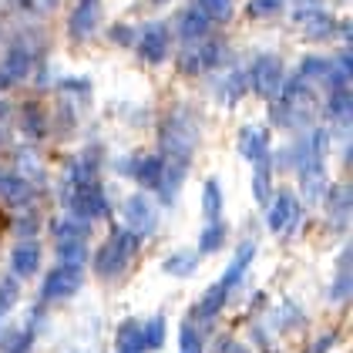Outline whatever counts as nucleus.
Here are the masks:
<instances>
[{"label": "nucleus", "mask_w": 353, "mask_h": 353, "mask_svg": "<svg viewBox=\"0 0 353 353\" xmlns=\"http://www.w3.org/2000/svg\"><path fill=\"white\" fill-rule=\"evenodd\" d=\"M0 199H3V202H24V199H28L24 179H17V175H3V179H0Z\"/></svg>", "instance_id": "nucleus-19"}, {"label": "nucleus", "mask_w": 353, "mask_h": 353, "mask_svg": "<svg viewBox=\"0 0 353 353\" xmlns=\"http://www.w3.org/2000/svg\"><path fill=\"white\" fill-rule=\"evenodd\" d=\"M219 57H222V41H209V44H189L175 64L182 74H199L205 68H216Z\"/></svg>", "instance_id": "nucleus-4"}, {"label": "nucleus", "mask_w": 353, "mask_h": 353, "mask_svg": "<svg viewBox=\"0 0 353 353\" xmlns=\"http://www.w3.org/2000/svg\"><path fill=\"white\" fill-rule=\"evenodd\" d=\"M78 286H81V270H78V266H64V263H61V266L48 276V283H44V296L48 299L71 296Z\"/></svg>", "instance_id": "nucleus-7"}, {"label": "nucleus", "mask_w": 353, "mask_h": 353, "mask_svg": "<svg viewBox=\"0 0 353 353\" xmlns=\"http://www.w3.org/2000/svg\"><path fill=\"white\" fill-rule=\"evenodd\" d=\"M159 3H165V0H159Z\"/></svg>", "instance_id": "nucleus-31"}, {"label": "nucleus", "mask_w": 353, "mask_h": 353, "mask_svg": "<svg viewBox=\"0 0 353 353\" xmlns=\"http://www.w3.org/2000/svg\"><path fill=\"white\" fill-rule=\"evenodd\" d=\"M245 91V74L243 71H232V74H225L222 78V84H219V101H239Z\"/></svg>", "instance_id": "nucleus-15"}, {"label": "nucleus", "mask_w": 353, "mask_h": 353, "mask_svg": "<svg viewBox=\"0 0 353 353\" xmlns=\"http://www.w3.org/2000/svg\"><path fill=\"white\" fill-rule=\"evenodd\" d=\"M159 179H162V159H141L138 162V182L159 185Z\"/></svg>", "instance_id": "nucleus-21"}, {"label": "nucleus", "mask_w": 353, "mask_h": 353, "mask_svg": "<svg viewBox=\"0 0 353 353\" xmlns=\"http://www.w3.org/2000/svg\"><path fill=\"white\" fill-rule=\"evenodd\" d=\"M347 202H350V189H347V185L333 189V199H330V209H333V212H340V216H343V212L350 209Z\"/></svg>", "instance_id": "nucleus-28"}, {"label": "nucleus", "mask_w": 353, "mask_h": 353, "mask_svg": "<svg viewBox=\"0 0 353 353\" xmlns=\"http://www.w3.org/2000/svg\"><path fill=\"white\" fill-rule=\"evenodd\" d=\"M209 24H212V21H209L202 10H195V7H192V10L182 14V37H185V41H199V37H205Z\"/></svg>", "instance_id": "nucleus-14"}, {"label": "nucleus", "mask_w": 353, "mask_h": 353, "mask_svg": "<svg viewBox=\"0 0 353 353\" xmlns=\"http://www.w3.org/2000/svg\"><path fill=\"white\" fill-rule=\"evenodd\" d=\"M222 236H225V229H222V225H209V229H205V236H202V252H212V249H219Z\"/></svg>", "instance_id": "nucleus-27"}, {"label": "nucleus", "mask_w": 353, "mask_h": 353, "mask_svg": "<svg viewBox=\"0 0 353 353\" xmlns=\"http://www.w3.org/2000/svg\"><path fill=\"white\" fill-rule=\"evenodd\" d=\"M245 84L259 94V98H279V91H283V84H286V74H283V64H279V57L272 54H263L252 61V68H249V74H245Z\"/></svg>", "instance_id": "nucleus-1"}, {"label": "nucleus", "mask_w": 353, "mask_h": 353, "mask_svg": "<svg viewBox=\"0 0 353 353\" xmlns=\"http://www.w3.org/2000/svg\"><path fill=\"white\" fill-rule=\"evenodd\" d=\"M323 74H330V61H323V57H306L303 68H299V78H303V81H310V78H323Z\"/></svg>", "instance_id": "nucleus-22"}, {"label": "nucleus", "mask_w": 353, "mask_h": 353, "mask_svg": "<svg viewBox=\"0 0 353 353\" xmlns=\"http://www.w3.org/2000/svg\"><path fill=\"white\" fill-rule=\"evenodd\" d=\"M138 249V236L132 229H118L114 236H111L108 243L101 245V252H98V259H94V266L101 276H114V272L121 270L132 256H135Z\"/></svg>", "instance_id": "nucleus-3"}, {"label": "nucleus", "mask_w": 353, "mask_h": 353, "mask_svg": "<svg viewBox=\"0 0 353 353\" xmlns=\"http://www.w3.org/2000/svg\"><path fill=\"white\" fill-rule=\"evenodd\" d=\"M159 336H162V323H152V326H148V347H155V343H162Z\"/></svg>", "instance_id": "nucleus-29"}, {"label": "nucleus", "mask_w": 353, "mask_h": 353, "mask_svg": "<svg viewBox=\"0 0 353 353\" xmlns=\"http://www.w3.org/2000/svg\"><path fill=\"white\" fill-rule=\"evenodd\" d=\"M296 219H299L296 199H293L290 192H283V195L272 202V209H270V229L272 232H283V229L296 225Z\"/></svg>", "instance_id": "nucleus-8"}, {"label": "nucleus", "mask_w": 353, "mask_h": 353, "mask_svg": "<svg viewBox=\"0 0 353 353\" xmlns=\"http://www.w3.org/2000/svg\"><path fill=\"white\" fill-rule=\"evenodd\" d=\"M98 24V0H84L81 7L74 10V17H71V34L74 37H88L91 30Z\"/></svg>", "instance_id": "nucleus-11"}, {"label": "nucleus", "mask_w": 353, "mask_h": 353, "mask_svg": "<svg viewBox=\"0 0 353 353\" xmlns=\"http://www.w3.org/2000/svg\"><path fill=\"white\" fill-rule=\"evenodd\" d=\"M326 111H330V118H336V121H347V118H350V91H347V88H330V101H326Z\"/></svg>", "instance_id": "nucleus-16"}, {"label": "nucleus", "mask_w": 353, "mask_h": 353, "mask_svg": "<svg viewBox=\"0 0 353 353\" xmlns=\"http://www.w3.org/2000/svg\"><path fill=\"white\" fill-rule=\"evenodd\" d=\"M165 270L175 272V276H185V272L195 270V256H189V252H182V256H172V259L165 263Z\"/></svg>", "instance_id": "nucleus-24"}, {"label": "nucleus", "mask_w": 353, "mask_h": 353, "mask_svg": "<svg viewBox=\"0 0 353 353\" xmlns=\"http://www.w3.org/2000/svg\"><path fill=\"white\" fill-rule=\"evenodd\" d=\"M34 270H37V245H34V243L17 245V249H14V272L30 276Z\"/></svg>", "instance_id": "nucleus-17"}, {"label": "nucleus", "mask_w": 353, "mask_h": 353, "mask_svg": "<svg viewBox=\"0 0 353 353\" xmlns=\"http://www.w3.org/2000/svg\"><path fill=\"white\" fill-rule=\"evenodd\" d=\"M7 229V212H3V205H0V232Z\"/></svg>", "instance_id": "nucleus-30"}, {"label": "nucleus", "mask_w": 353, "mask_h": 353, "mask_svg": "<svg viewBox=\"0 0 353 353\" xmlns=\"http://www.w3.org/2000/svg\"><path fill=\"white\" fill-rule=\"evenodd\" d=\"M225 296H229V286H225V283H216V286L202 296V303H199V316H202V320H209L219 306L225 303Z\"/></svg>", "instance_id": "nucleus-18"}, {"label": "nucleus", "mask_w": 353, "mask_h": 353, "mask_svg": "<svg viewBox=\"0 0 353 353\" xmlns=\"http://www.w3.org/2000/svg\"><path fill=\"white\" fill-rule=\"evenodd\" d=\"M279 3L283 0H249V17H270V14H276L279 10Z\"/></svg>", "instance_id": "nucleus-25"}, {"label": "nucleus", "mask_w": 353, "mask_h": 353, "mask_svg": "<svg viewBox=\"0 0 353 353\" xmlns=\"http://www.w3.org/2000/svg\"><path fill=\"white\" fill-rule=\"evenodd\" d=\"M28 71H30L28 48H21V44L10 48V54L0 61V91H3V88H14L21 78H28Z\"/></svg>", "instance_id": "nucleus-5"}, {"label": "nucleus", "mask_w": 353, "mask_h": 353, "mask_svg": "<svg viewBox=\"0 0 353 353\" xmlns=\"http://www.w3.org/2000/svg\"><path fill=\"white\" fill-rule=\"evenodd\" d=\"M296 24L306 34H313V37H323V34L333 30V21L326 17L323 10H296Z\"/></svg>", "instance_id": "nucleus-12"}, {"label": "nucleus", "mask_w": 353, "mask_h": 353, "mask_svg": "<svg viewBox=\"0 0 353 353\" xmlns=\"http://www.w3.org/2000/svg\"><path fill=\"white\" fill-rule=\"evenodd\" d=\"M219 205H222V199H219V185H216V182H209V185H205V216L216 219L219 216Z\"/></svg>", "instance_id": "nucleus-26"}, {"label": "nucleus", "mask_w": 353, "mask_h": 353, "mask_svg": "<svg viewBox=\"0 0 353 353\" xmlns=\"http://www.w3.org/2000/svg\"><path fill=\"white\" fill-rule=\"evenodd\" d=\"M138 54L152 64H159L165 54H168V28L165 24H152V28L141 30L138 37Z\"/></svg>", "instance_id": "nucleus-6"}, {"label": "nucleus", "mask_w": 353, "mask_h": 353, "mask_svg": "<svg viewBox=\"0 0 353 353\" xmlns=\"http://www.w3.org/2000/svg\"><path fill=\"white\" fill-rule=\"evenodd\" d=\"M162 141H165V155H168V165H182L189 162V152H192V141H195V128H192L189 114L179 111L175 118L165 121V132H162Z\"/></svg>", "instance_id": "nucleus-2"}, {"label": "nucleus", "mask_w": 353, "mask_h": 353, "mask_svg": "<svg viewBox=\"0 0 353 353\" xmlns=\"http://www.w3.org/2000/svg\"><path fill=\"white\" fill-rule=\"evenodd\" d=\"M195 10H202L209 21H225L232 14V0H195Z\"/></svg>", "instance_id": "nucleus-20"}, {"label": "nucleus", "mask_w": 353, "mask_h": 353, "mask_svg": "<svg viewBox=\"0 0 353 353\" xmlns=\"http://www.w3.org/2000/svg\"><path fill=\"white\" fill-rule=\"evenodd\" d=\"M74 209H78V216H84V219L105 216V195L94 189V185H81V192L74 195Z\"/></svg>", "instance_id": "nucleus-9"}, {"label": "nucleus", "mask_w": 353, "mask_h": 353, "mask_svg": "<svg viewBox=\"0 0 353 353\" xmlns=\"http://www.w3.org/2000/svg\"><path fill=\"white\" fill-rule=\"evenodd\" d=\"M128 219L135 225V236H145L152 225H155V209L145 202V199H132L128 202Z\"/></svg>", "instance_id": "nucleus-13"}, {"label": "nucleus", "mask_w": 353, "mask_h": 353, "mask_svg": "<svg viewBox=\"0 0 353 353\" xmlns=\"http://www.w3.org/2000/svg\"><path fill=\"white\" fill-rule=\"evenodd\" d=\"M266 148H270V138H266V132L263 128H243V135H239V152H243L245 159H263L266 155Z\"/></svg>", "instance_id": "nucleus-10"}, {"label": "nucleus", "mask_w": 353, "mask_h": 353, "mask_svg": "<svg viewBox=\"0 0 353 353\" xmlns=\"http://www.w3.org/2000/svg\"><path fill=\"white\" fill-rule=\"evenodd\" d=\"M266 195H270V162L259 159V168H256V199L266 202Z\"/></svg>", "instance_id": "nucleus-23"}]
</instances>
